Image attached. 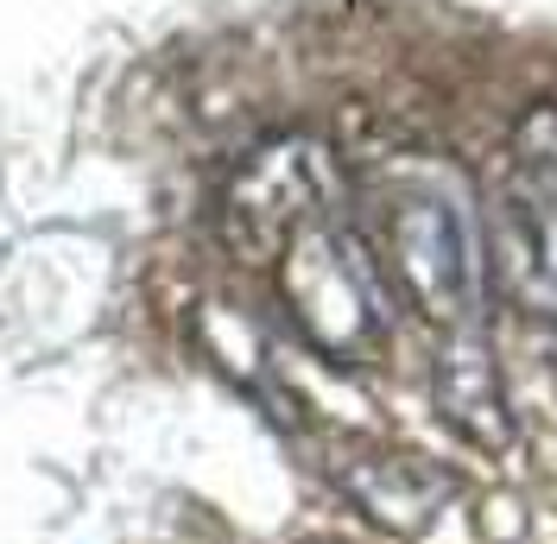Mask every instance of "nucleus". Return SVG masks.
Wrapping results in <instances>:
<instances>
[{
    "label": "nucleus",
    "instance_id": "nucleus-1",
    "mask_svg": "<svg viewBox=\"0 0 557 544\" xmlns=\"http://www.w3.org/2000/svg\"><path fill=\"white\" fill-rule=\"evenodd\" d=\"M487 267L532 323L557 330V108H532L494 177L487 203Z\"/></svg>",
    "mask_w": 557,
    "mask_h": 544
},
{
    "label": "nucleus",
    "instance_id": "nucleus-2",
    "mask_svg": "<svg viewBox=\"0 0 557 544\" xmlns=\"http://www.w3.org/2000/svg\"><path fill=\"white\" fill-rule=\"evenodd\" d=\"M278 279H285V305L298 317V330L336 361H355L386 330V292L368 247L323 215L285 240Z\"/></svg>",
    "mask_w": 557,
    "mask_h": 544
},
{
    "label": "nucleus",
    "instance_id": "nucleus-3",
    "mask_svg": "<svg viewBox=\"0 0 557 544\" xmlns=\"http://www.w3.org/2000/svg\"><path fill=\"white\" fill-rule=\"evenodd\" d=\"M386 254H393V272H399L406 298L444 336L475 323V310H482V260H475L469 215L444 190L406 184L386 203Z\"/></svg>",
    "mask_w": 557,
    "mask_h": 544
},
{
    "label": "nucleus",
    "instance_id": "nucleus-4",
    "mask_svg": "<svg viewBox=\"0 0 557 544\" xmlns=\"http://www.w3.org/2000/svg\"><path fill=\"white\" fill-rule=\"evenodd\" d=\"M330 475L348 494V507H361L381 532H399V539H418L462 494V475L456 469L431 462V456H406V449L343 456V462H330Z\"/></svg>",
    "mask_w": 557,
    "mask_h": 544
},
{
    "label": "nucleus",
    "instance_id": "nucleus-5",
    "mask_svg": "<svg viewBox=\"0 0 557 544\" xmlns=\"http://www.w3.org/2000/svg\"><path fill=\"white\" fill-rule=\"evenodd\" d=\"M431 393L437 411L462 443H475L487 456H500L513 443V411H507V386H500V361H494V342L482 336V323L450 330L437 348V368H431Z\"/></svg>",
    "mask_w": 557,
    "mask_h": 544
}]
</instances>
